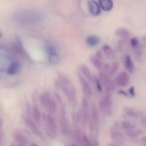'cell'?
I'll return each mask as SVG.
<instances>
[{
	"label": "cell",
	"instance_id": "26",
	"mask_svg": "<svg viewBox=\"0 0 146 146\" xmlns=\"http://www.w3.org/2000/svg\"><path fill=\"white\" fill-rule=\"evenodd\" d=\"M125 133H126V135H128L129 138H137V137L140 136L141 135H142L143 133V131L141 129L138 128L136 127V128H133V129L129 130V131H125Z\"/></svg>",
	"mask_w": 146,
	"mask_h": 146
},
{
	"label": "cell",
	"instance_id": "22",
	"mask_svg": "<svg viewBox=\"0 0 146 146\" xmlns=\"http://www.w3.org/2000/svg\"><path fill=\"white\" fill-rule=\"evenodd\" d=\"M115 34L118 37H121V38H123V39H128V38H129L131 37L130 31L127 29L123 28V27L117 29L115 31Z\"/></svg>",
	"mask_w": 146,
	"mask_h": 146
},
{
	"label": "cell",
	"instance_id": "40",
	"mask_svg": "<svg viewBox=\"0 0 146 146\" xmlns=\"http://www.w3.org/2000/svg\"><path fill=\"white\" fill-rule=\"evenodd\" d=\"M1 36H2V35H1V31H0V38L1 37Z\"/></svg>",
	"mask_w": 146,
	"mask_h": 146
},
{
	"label": "cell",
	"instance_id": "1",
	"mask_svg": "<svg viewBox=\"0 0 146 146\" xmlns=\"http://www.w3.org/2000/svg\"><path fill=\"white\" fill-rule=\"evenodd\" d=\"M56 86L61 90L68 98L69 103H74L76 99V90L71 80L64 74L58 73Z\"/></svg>",
	"mask_w": 146,
	"mask_h": 146
},
{
	"label": "cell",
	"instance_id": "10",
	"mask_svg": "<svg viewBox=\"0 0 146 146\" xmlns=\"http://www.w3.org/2000/svg\"><path fill=\"white\" fill-rule=\"evenodd\" d=\"M46 51L48 55V62L52 65H56L59 63L60 58L58 56V52L55 47L51 44H46Z\"/></svg>",
	"mask_w": 146,
	"mask_h": 146
},
{
	"label": "cell",
	"instance_id": "2",
	"mask_svg": "<svg viewBox=\"0 0 146 146\" xmlns=\"http://www.w3.org/2000/svg\"><path fill=\"white\" fill-rule=\"evenodd\" d=\"M43 121L44 123L45 127V132L46 135L51 139L56 138L57 134V123L54 117L51 113H48L47 114H44L43 115Z\"/></svg>",
	"mask_w": 146,
	"mask_h": 146
},
{
	"label": "cell",
	"instance_id": "27",
	"mask_svg": "<svg viewBox=\"0 0 146 146\" xmlns=\"http://www.w3.org/2000/svg\"><path fill=\"white\" fill-rule=\"evenodd\" d=\"M130 43H131V46H132V48H133L135 51L136 54L138 55H141V51L140 49V47H141V44H140V41L136 37H133V38H131L130 39Z\"/></svg>",
	"mask_w": 146,
	"mask_h": 146
},
{
	"label": "cell",
	"instance_id": "6",
	"mask_svg": "<svg viewBox=\"0 0 146 146\" xmlns=\"http://www.w3.org/2000/svg\"><path fill=\"white\" fill-rule=\"evenodd\" d=\"M99 78L103 87H104V88H105L106 93L111 94L113 91H115V82L110 78V76L106 74V73L103 72V71H100L99 78Z\"/></svg>",
	"mask_w": 146,
	"mask_h": 146
},
{
	"label": "cell",
	"instance_id": "31",
	"mask_svg": "<svg viewBox=\"0 0 146 146\" xmlns=\"http://www.w3.org/2000/svg\"><path fill=\"white\" fill-rule=\"evenodd\" d=\"M94 82L95 84L96 87L97 91L99 93L103 92V86L101 84V81H100L99 78H97V77H94Z\"/></svg>",
	"mask_w": 146,
	"mask_h": 146
},
{
	"label": "cell",
	"instance_id": "12",
	"mask_svg": "<svg viewBox=\"0 0 146 146\" xmlns=\"http://www.w3.org/2000/svg\"><path fill=\"white\" fill-rule=\"evenodd\" d=\"M77 74H78V79H79L80 84H81V89H82L84 94L88 98H91L93 96V90L91 88V85L89 84V81L85 77H84V76L81 75L80 74V72H78Z\"/></svg>",
	"mask_w": 146,
	"mask_h": 146
},
{
	"label": "cell",
	"instance_id": "8",
	"mask_svg": "<svg viewBox=\"0 0 146 146\" xmlns=\"http://www.w3.org/2000/svg\"><path fill=\"white\" fill-rule=\"evenodd\" d=\"M24 121L25 125L28 127L30 129V131L33 133L34 134H35L36 136H38V138H40L41 139L44 140L46 141L45 138H44V135H43V133L41 132V131L40 130V128H38V125L35 121L33 120V118H31V117H29V115H26L24 117Z\"/></svg>",
	"mask_w": 146,
	"mask_h": 146
},
{
	"label": "cell",
	"instance_id": "16",
	"mask_svg": "<svg viewBox=\"0 0 146 146\" xmlns=\"http://www.w3.org/2000/svg\"><path fill=\"white\" fill-rule=\"evenodd\" d=\"M14 140L19 145H27L29 143V139L20 133H15L14 134Z\"/></svg>",
	"mask_w": 146,
	"mask_h": 146
},
{
	"label": "cell",
	"instance_id": "25",
	"mask_svg": "<svg viewBox=\"0 0 146 146\" xmlns=\"http://www.w3.org/2000/svg\"><path fill=\"white\" fill-rule=\"evenodd\" d=\"M100 41L101 40H100V38L98 36L95 35H91L87 37L86 40V42L88 46H89L91 47H94L98 45L100 43Z\"/></svg>",
	"mask_w": 146,
	"mask_h": 146
},
{
	"label": "cell",
	"instance_id": "37",
	"mask_svg": "<svg viewBox=\"0 0 146 146\" xmlns=\"http://www.w3.org/2000/svg\"><path fill=\"white\" fill-rule=\"evenodd\" d=\"M118 93H119L120 94H122V95L124 96H126V97L128 96V94H127V93H125V91H120Z\"/></svg>",
	"mask_w": 146,
	"mask_h": 146
},
{
	"label": "cell",
	"instance_id": "35",
	"mask_svg": "<svg viewBox=\"0 0 146 146\" xmlns=\"http://www.w3.org/2000/svg\"><path fill=\"white\" fill-rule=\"evenodd\" d=\"M128 93H129L130 96L132 97H134L135 96V87L132 86L129 88L128 90Z\"/></svg>",
	"mask_w": 146,
	"mask_h": 146
},
{
	"label": "cell",
	"instance_id": "20",
	"mask_svg": "<svg viewBox=\"0 0 146 146\" xmlns=\"http://www.w3.org/2000/svg\"><path fill=\"white\" fill-rule=\"evenodd\" d=\"M124 65H125V68L128 70V72L133 73L134 70H135V65H134L133 61L131 56L128 55V54L125 56V58H124Z\"/></svg>",
	"mask_w": 146,
	"mask_h": 146
},
{
	"label": "cell",
	"instance_id": "19",
	"mask_svg": "<svg viewBox=\"0 0 146 146\" xmlns=\"http://www.w3.org/2000/svg\"><path fill=\"white\" fill-rule=\"evenodd\" d=\"M82 131L81 128L78 125H76L74 127V132H73V135H74V139L77 144L82 145Z\"/></svg>",
	"mask_w": 146,
	"mask_h": 146
},
{
	"label": "cell",
	"instance_id": "21",
	"mask_svg": "<svg viewBox=\"0 0 146 146\" xmlns=\"http://www.w3.org/2000/svg\"><path fill=\"white\" fill-rule=\"evenodd\" d=\"M124 113H125V115L127 116L131 117V118H140V117L142 116L143 113L142 111H138L136 109H134V108H126L124 111Z\"/></svg>",
	"mask_w": 146,
	"mask_h": 146
},
{
	"label": "cell",
	"instance_id": "4",
	"mask_svg": "<svg viewBox=\"0 0 146 146\" xmlns=\"http://www.w3.org/2000/svg\"><path fill=\"white\" fill-rule=\"evenodd\" d=\"M58 123H59L60 130H61V133L64 136H69L70 133H71V130H70L69 123H68V118H67L66 109L64 104H63L61 106Z\"/></svg>",
	"mask_w": 146,
	"mask_h": 146
},
{
	"label": "cell",
	"instance_id": "34",
	"mask_svg": "<svg viewBox=\"0 0 146 146\" xmlns=\"http://www.w3.org/2000/svg\"><path fill=\"white\" fill-rule=\"evenodd\" d=\"M55 99L56 101V102L58 101V104H59L60 105H61V104H62V98H61V96H60L58 93H55Z\"/></svg>",
	"mask_w": 146,
	"mask_h": 146
},
{
	"label": "cell",
	"instance_id": "36",
	"mask_svg": "<svg viewBox=\"0 0 146 146\" xmlns=\"http://www.w3.org/2000/svg\"><path fill=\"white\" fill-rule=\"evenodd\" d=\"M95 56L97 57V58H101V59H103V54H102V52H101V51H97V52L96 53Z\"/></svg>",
	"mask_w": 146,
	"mask_h": 146
},
{
	"label": "cell",
	"instance_id": "33",
	"mask_svg": "<svg viewBox=\"0 0 146 146\" xmlns=\"http://www.w3.org/2000/svg\"><path fill=\"white\" fill-rule=\"evenodd\" d=\"M124 45H125V42H124L123 40H120L118 42V45H117V48H118V51H123Z\"/></svg>",
	"mask_w": 146,
	"mask_h": 146
},
{
	"label": "cell",
	"instance_id": "23",
	"mask_svg": "<svg viewBox=\"0 0 146 146\" xmlns=\"http://www.w3.org/2000/svg\"><path fill=\"white\" fill-rule=\"evenodd\" d=\"M31 113H32V118L36 123H39L41 120V113L39 108L36 106H34L31 109Z\"/></svg>",
	"mask_w": 146,
	"mask_h": 146
},
{
	"label": "cell",
	"instance_id": "3",
	"mask_svg": "<svg viewBox=\"0 0 146 146\" xmlns=\"http://www.w3.org/2000/svg\"><path fill=\"white\" fill-rule=\"evenodd\" d=\"M39 102L41 106L45 108L49 113L54 114L57 111V102L54 97L48 92L41 94L39 98Z\"/></svg>",
	"mask_w": 146,
	"mask_h": 146
},
{
	"label": "cell",
	"instance_id": "14",
	"mask_svg": "<svg viewBox=\"0 0 146 146\" xmlns=\"http://www.w3.org/2000/svg\"><path fill=\"white\" fill-rule=\"evenodd\" d=\"M88 9L90 13L94 16H98L101 14V7L98 3L94 0H89L88 2Z\"/></svg>",
	"mask_w": 146,
	"mask_h": 146
},
{
	"label": "cell",
	"instance_id": "7",
	"mask_svg": "<svg viewBox=\"0 0 146 146\" xmlns=\"http://www.w3.org/2000/svg\"><path fill=\"white\" fill-rule=\"evenodd\" d=\"M91 131L95 132L98 127L99 123V114H98V108L94 104H91L90 108V118L88 122Z\"/></svg>",
	"mask_w": 146,
	"mask_h": 146
},
{
	"label": "cell",
	"instance_id": "13",
	"mask_svg": "<svg viewBox=\"0 0 146 146\" xmlns=\"http://www.w3.org/2000/svg\"><path fill=\"white\" fill-rule=\"evenodd\" d=\"M129 83V76L128 73L125 71H122L118 74L115 79V85L120 87H125Z\"/></svg>",
	"mask_w": 146,
	"mask_h": 146
},
{
	"label": "cell",
	"instance_id": "32",
	"mask_svg": "<svg viewBox=\"0 0 146 146\" xmlns=\"http://www.w3.org/2000/svg\"><path fill=\"white\" fill-rule=\"evenodd\" d=\"M94 144L92 143L91 141H90L89 138H88L85 133H83L82 134V145H87V146H92Z\"/></svg>",
	"mask_w": 146,
	"mask_h": 146
},
{
	"label": "cell",
	"instance_id": "17",
	"mask_svg": "<svg viewBox=\"0 0 146 146\" xmlns=\"http://www.w3.org/2000/svg\"><path fill=\"white\" fill-rule=\"evenodd\" d=\"M20 68H21V65H20L19 62L17 61H14L11 63L8 67L7 70V73L8 75L9 76H14L17 74L19 71Z\"/></svg>",
	"mask_w": 146,
	"mask_h": 146
},
{
	"label": "cell",
	"instance_id": "39",
	"mask_svg": "<svg viewBox=\"0 0 146 146\" xmlns=\"http://www.w3.org/2000/svg\"><path fill=\"white\" fill-rule=\"evenodd\" d=\"M1 133H0V142H1Z\"/></svg>",
	"mask_w": 146,
	"mask_h": 146
},
{
	"label": "cell",
	"instance_id": "18",
	"mask_svg": "<svg viewBox=\"0 0 146 146\" xmlns=\"http://www.w3.org/2000/svg\"><path fill=\"white\" fill-rule=\"evenodd\" d=\"M98 4L101 9L105 11H111L114 6L113 0H98Z\"/></svg>",
	"mask_w": 146,
	"mask_h": 146
},
{
	"label": "cell",
	"instance_id": "5",
	"mask_svg": "<svg viewBox=\"0 0 146 146\" xmlns=\"http://www.w3.org/2000/svg\"><path fill=\"white\" fill-rule=\"evenodd\" d=\"M98 105H99L100 110L104 113L106 115H111L113 106V99L111 94L106 93V95L100 100Z\"/></svg>",
	"mask_w": 146,
	"mask_h": 146
},
{
	"label": "cell",
	"instance_id": "28",
	"mask_svg": "<svg viewBox=\"0 0 146 146\" xmlns=\"http://www.w3.org/2000/svg\"><path fill=\"white\" fill-rule=\"evenodd\" d=\"M91 61L93 65H94V66H95L98 71H101L102 70L103 65H104L103 59L97 58L95 55H94L91 57Z\"/></svg>",
	"mask_w": 146,
	"mask_h": 146
},
{
	"label": "cell",
	"instance_id": "29",
	"mask_svg": "<svg viewBox=\"0 0 146 146\" xmlns=\"http://www.w3.org/2000/svg\"><path fill=\"white\" fill-rule=\"evenodd\" d=\"M120 125H121V128H122L123 130H124L125 131H129V130L133 129V128H136V125H135L133 123H132L130 121H122V123L120 124Z\"/></svg>",
	"mask_w": 146,
	"mask_h": 146
},
{
	"label": "cell",
	"instance_id": "30",
	"mask_svg": "<svg viewBox=\"0 0 146 146\" xmlns=\"http://www.w3.org/2000/svg\"><path fill=\"white\" fill-rule=\"evenodd\" d=\"M118 66H119V65H118V63L114 62L112 65L110 66L109 70H108V71L106 73V74H108L109 76H111L113 75L115 72H117V71H118Z\"/></svg>",
	"mask_w": 146,
	"mask_h": 146
},
{
	"label": "cell",
	"instance_id": "38",
	"mask_svg": "<svg viewBox=\"0 0 146 146\" xmlns=\"http://www.w3.org/2000/svg\"><path fill=\"white\" fill-rule=\"evenodd\" d=\"M2 124H3V121L1 118H0V128H1V126H2Z\"/></svg>",
	"mask_w": 146,
	"mask_h": 146
},
{
	"label": "cell",
	"instance_id": "24",
	"mask_svg": "<svg viewBox=\"0 0 146 146\" xmlns=\"http://www.w3.org/2000/svg\"><path fill=\"white\" fill-rule=\"evenodd\" d=\"M102 51L104 53V54H105L108 58L113 59L115 57V51H114V50L110 46H108V44H105V45L103 46Z\"/></svg>",
	"mask_w": 146,
	"mask_h": 146
},
{
	"label": "cell",
	"instance_id": "9",
	"mask_svg": "<svg viewBox=\"0 0 146 146\" xmlns=\"http://www.w3.org/2000/svg\"><path fill=\"white\" fill-rule=\"evenodd\" d=\"M120 128H121L120 123L116 122L111 126V130H110V137L111 139L113 140V141L118 143V145L122 144L121 142L124 140V135Z\"/></svg>",
	"mask_w": 146,
	"mask_h": 146
},
{
	"label": "cell",
	"instance_id": "15",
	"mask_svg": "<svg viewBox=\"0 0 146 146\" xmlns=\"http://www.w3.org/2000/svg\"><path fill=\"white\" fill-rule=\"evenodd\" d=\"M79 71L80 74L82 76H84L87 80H88L89 82L93 83L94 82V76L91 74V71H90L89 68H88V66L84 64H82L79 66Z\"/></svg>",
	"mask_w": 146,
	"mask_h": 146
},
{
	"label": "cell",
	"instance_id": "11",
	"mask_svg": "<svg viewBox=\"0 0 146 146\" xmlns=\"http://www.w3.org/2000/svg\"><path fill=\"white\" fill-rule=\"evenodd\" d=\"M81 121L84 124L88 123V120L90 118V109H89V103H88V98L84 96L81 101Z\"/></svg>",
	"mask_w": 146,
	"mask_h": 146
}]
</instances>
